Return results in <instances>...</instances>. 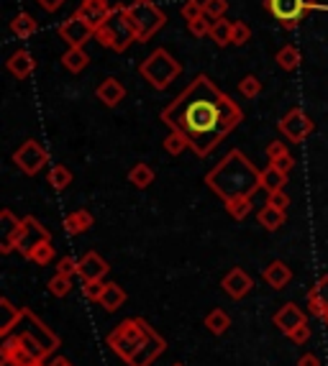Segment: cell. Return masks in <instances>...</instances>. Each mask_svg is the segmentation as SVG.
<instances>
[{"label":"cell","instance_id":"cell-1","mask_svg":"<svg viewBox=\"0 0 328 366\" xmlns=\"http://www.w3.org/2000/svg\"><path fill=\"white\" fill-rule=\"evenodd\" d=\"M159 118L164 126H169V131L185 136L195 154L208 156L244 121V110L208 75H198L162 110Z\"/></svg>","mask_w":328,"mask_h":366},{"label":"cell","instance_id":"cell-2","mask_svg":"<svg viewBox=\"0 0 328 366\" xmlns=\"http://www.w3.org/2000/svg\"><path fill=\"white\" fill-rule=\"evenodd\" d=\"M206 185L218 195L223 203L233 198H254L257 190H262V169H257L244 151L231 149L223 159L206 174Z\"/></svg>","mask_w":328,"mask_h":366},{"label":"cell","instance_id":"cell-3","mask_svg":"<svg viewBox=\"0 0 328 366\" xmlns=\"http://www.w3.org/2000/svg\"><path fill=\"white\" fill-rule=\"evenodd\" d=\"M95 39L103 46H108L110 52H126L131 44H136V28L134 21L129 16V6H113L110 16L105 18V23L95 31Z\"/></svg>","mask_w":328,"mask_h":366},{"label":"cell","instance_id":"cell-4","mask_svg":"<svg viewBox=\"0 0 328 366\" xmlns=\"http://www.w3.org/2000/svg\"><path fill=\"white\" fill-rule=\"evenodd\" d=\"M14 330L21 338V343H23L36 359H46V356L59 346V335L52 333L31 310H23V315H21V321L16 323Z\"/></svg>","mask_w":328,"mask_h":366},{"label":"cell","instance_id":"cell-5","mask_svg":"<svg viewBox=\"0 0 328 366\" xmlns=\"http://www.w3.org/2000/svg\"><path fill=\"white\" fill-rule=\"evenodd\" d=\"M180 72H182V65L167 52V49H154V52L149 54L142 65H139V75H142L154 90L169 87L174 80L180 77Z\"/></svg>","mask_w":328,"mask_h":366},{"label":"cell","instance_id":"cell-6","mask_svg":"<svg viewBox=\"0 0 328 366\" xmlns=\"http://www.w3.org/2000/svg\"><path fill=\"white\" fill-rule=\"evenodd\" d=\"M154 333V328H149L147 321L142 318H129L116 325V330L108 335V346L121 356L123 361H129L136 353V348L142 346L149 335Z\"/></svg>","mask_w":328,"mask_h":366},{"label":"cell","instance_id":"cell-7","mask_svg":"<svg viewBox=\"0 0 328 366\" xmlns=\"http://www.w3.org/2000/svg\"><path fill=\"white\" fill-rule=\"evenodd\" d=\"M129 16L131 21H134L136 41H139V44H144V41H149L152 36H157V33L164 28V23H167V16H164L162 8H157L154 0H134L129 6Z\"/></svg>","mask_w":328,"mask_h":366},{"label":"cell","instance_id":"cell-8","mask_svg":"<svg viewBox=\"0 0 328 366\" xmlns=\"http://www.w3.org/2000/svg\"><path fill=\"white\" fill-rule=\"evenodd\" d=\"M313 8V0H264V11L275 16V21H280V26L287 31H295Z\"/></svg>","mask_w":328,"mask_h":366},{"label":"cell","instance_id":"cell-9","mask_svg":"<svg viewBox=\"0 0 328 366\" xmlns=\"http://www.w3.org/2000/svg\"><path fill=\"white\" fill-rule=\"evenodd\" d=\"M14 164L23 174L33 177V174H39L41 169L49 164V151H46L36 139H26V141L14 151Z\"/></svg>","mask_w":328,"mask_h":366},{"label":"cell","instance_id":"cell-10","mask_svg":"<svg viewBox=\"0 0 328 366\" xmlns=\"http://www.w3.org/2000/svg\"><path fill=\"white\" fill-rule=\"evenodd\" d=\"M313 129H315V123L305 116L302 108H290L287 113L280 118V123H277V131H280L290 144H302L313 134Z\"/></svg>","mask_w":328,"mask_h":366},{"label":"cell","instance_id":"cell-11","mask_svg":"<svg viewBox=\"0 0 328 366\" xmlns=\"http://www.w3.org/2000/svg\"><path fill=\"white\" fill-rule=\"evenodd\" d=\"M57 33L62 36V41H67L70 46H80V49H85V44L95 36V28H92L88 21L80 18L78 14H72L70 18L59 23Z\"/></svg>","mask_w":328,"mask_h":366},{"label":"cell","instance_id":"cell-12","mask_svg":"<svg viewBox=\"0 0 328 366\" xmlns=\"http://www.w3.org/2000/svg\"><path fill=\"white\" fill-rule=\"evenodd\" d=\"M41 241H52V233L46 231L44 225L33 218V215H26V218H23V225H21L18 241H16V251H21L23 257H28V251H31L36 244H41Z\"/></svg>","mask_w":328,"mask_h":366},{"label":"cell","instance_id":"cell-13","mask_svg":"<svg viewBox=\"0 0 328 366\" xmlns=\"http://www.w3.org/2000/svg\"><path fill=\"white\" fill-rule=\"evenodd\" d=\"M21 225H23V218H16L14 210H8V208L0 210V254L16 251Z\"/></svg>","mask_w":328,"mask_h":366},{"label":"cell","instance_id":"cell-14","mask_svg":"<svg viewBox=\"0 0 328 366\" xmlns=\"http://www.w3.org/2000/svg\"><path fill=\"white\" fill-rule=\"evenodd\" d=\"M164 348H167V343H164V338H162V335L154 330V333L144 340L142 346L136 348V353L131 356L129 361H126V364H129V366H152L162 356V351H164Z\"/></svg>","mask_w":328,"mask_h":366},{"label":"cell","instance_id":"cell-15","mask_svg":"<svg viewBox=\"0 0 328 366\" xmlns=\"http://www.w3.org/2000/svg\"><path fill=\"white\" fill-rule=\"evenodd\" d=\"M221 287H223L226 295L233 297V300H244L251 292V287H254V279H251L241 267H233V269L226 271V276L221 279Z\"/></svg>","mask_w":328,"mask_h":366},{"label":"cell","instance_id":"cell-16","mask_svg":"<svg viewBox=\"0 0 328 366\" xmlns=\"http://www.w3.org/2000/svg\"><path fill=\"white\" fill-rule=\"evenodd\" d=\"M110 11H113V6H110L108 0H83L75 14H78L83 21H88V23L97 31V28L105 23V18L110 16Z\"/></svg>","mask_w":328,"mask_h":366},{"label":"cell","instance_id":"cell-17","mask_svg":"<svg viewBox=\"0 0 328 366\" xmlns=\"http://www.w3.org/2000/svg\"><path fill=\"white\" fill-rule=\"evenodd\" d=\"M110 271L108 262H105L97 251H88L83 259H80V279L88 282V279H103L105 274Z\"/></svg>","mask_w":328,"mask_h":366},{"label":"cell","instance_id":"cell-18","mask_svg":"<svg viewBox=\"0 0 328 366\" xmlns=\"http://www.w3.org/2000/svg\"><path fill=\"white\" fill-rule=\"evenodd\" d=\"M6 67L14 77L26 80V77H31L33 70H36V59H33V54L28 52V49H18V52L11 54V59L6 62Z\"/></svg>","mask_w":328,"mask_h":366},{"label":"cell","instance_id":"cell-19","mask_svg":"<svg viewBox=\"0 0 328 366\" xmlns=\"http://www.w3.org/2000/svg\"><path fill=\"white\" fill-rule=\"evenodd\" d=\"M95 95L105 108H116L118 103H123V97H126V87L116 77H105L103 82L97 85Z\"/></svg>","mask_w":328,"mask_h":366},{"label":"cell","instance_id":"cell-20","mask_svg":"<svg viewBox=\"0 0 328 366\" xmlns=\"http://www.w3.org/2000/svg\"><path fill=\"white\" fill-rule=\"evenodd\" d=\"M308 310L321 321L328 315V274H323L308 292Z\"/></svg>","mask_w":328,"mask_h":366},{"label":"cell","instance_id":"cell-21","mask_svg":"<svg viewBox=\"0 0 328 366\" xmlns=\"http://www.w3.org/2000/svg\"><path fill=\"white\" fill-rule=\"evenodd\" d=\"M305 321H308V318H305V313L297 308L295 302H287V305H282V308L275 313V325L280 328L285 335H287L292 328H297L300 323H305Z\"/></svg>","mask_w":328,"mask_h":366},{"label":"cell","instance_id":"cell-22","mask_svg":"<svg viewBox=\"0 0 328 366\" xmlns=\"http://www.w3.org/2000/svg\"><path fill=\"white\" fill-rule=\"evenodd\" d=\"M262 279L270 284L272 289H282V287H287L290 279H292V271H290V267L285 262L275 259V262L267 264V269L262 271Z\"/></svg>","mask_w":328,"mask_h":366},{"label":"cell","instance_id":"cell-23","mask_svg":"<svg viewBox=\"0 0 328 366\" xmlns=\"http://www.w3.org/2000/svg\"><path fill=\"white\" fill-rule=\"evenodd\" d=\"M92 212L90 210H72L65 215V231L70 233V236H83V233H88L92 228Z\"/></svg>","mask_w":328,"mask_h":366},{"label":"cell","instance_id":"cell-24","mask_svg":"<svg viewBox=\"0 0 328 366\" xmlns=\"http://www.w3.org/2000/svg\"><path fill=\"white\" fill-rule=\"evenodd\" d=\"M23 310H26V308H14L8 297H3V300H0V335L14 333V328H16V323L21 321Z\"/></svg>","mask_w":328,"mask_h":366},{"label":"cell","instance_id":"cell-25","mask_svg":"<svg viewBox=\"0 0 328 366\" xmlns=\"http://www.w3.org/2000/svg\"><path fill=\"white\" fill-rule=\"evenodd\" d=\"M285 218H287V212L280 210V208H275V205H270V203L259 208V212H257L259 225H262V228H267V231H277V228H282Z\"/></svg>","mask_w":328,"mask_h":366},{"label":"cell","instance_id":"cell-26","mask_svg":"<svg viewBox=\"0 0 328 366\" xmlns=\"http://www.w3.org/2000/svg\"><path fill=\"white\" fill-rule=\"evenodd\" d=\"M11 31H14L21 41L31 39L33 33L39 31V21L33 18L31 14H26V11H21V14L14 16V21H11Z\"/></svg>","mask_w":328,"mask_h":366},{"label":"cell","instance_id":"cell-27","mask_svg":"<svg viewBox=\"0 0 328 366\" xmlns=\"http://www.w3.org/2000/svg\"><path fill=\"white\" fill-rule=\"evenodd\" d=\"M88 65H90V57H88V52L80 49V46H70V49L62 54V67H65L67 72H72V75H80Z\"/></svg>","mask_w":328,"mask_h":366},{"label":"cell","instance_id":"cell-28","mask_svg":"<svg viewBox=\"0 0 328 366\" xmlns=\"http://www.w3.org/2000/svg\"><path fill=\"white\" fill-rule=\"evenodd\" d=\"M129 300V295L123 292V287L121 284H116V282H108L105 284V292H103V297H100V305H103L108 313H116L118 308H123V302Z\"/></svg>","mask_w":328,"mask_h":366},{"label":"cell","instance_id":"cell-29","mask_svg":"<svg viewBox=\"0 0 328 366\" xmlns=\"http://www.w3.org/2000/svg\"><path fill=\"white\" fill-rule=\"evenodd\" d=\"M157 180L154 169L149 167V164H144V161H139V164H134L129 172V182L134 187H139V190H147V187H152Z\"/></svg>","mask_w":328,"mask_h":366},{"label":"cell","instance_id":"cell-30","mask_svg":"<svg viewBox=\"0 0 328 366\" xmlns=\"http://www.w3.org/2000/svg\"><path fill=\"white\" fill-rule=\"evenodd\" d=\"M275 62L280 65V70H285V72H295L297 67H300V49H297L295 44H285L280 52H277V57H275Z\"/></svg>","mask_w":328,"mask_h":366},{"label":"cell","instance_id":"cell-31","mask_svg":"<svg viewBox=\"0 0 328 366\" xmlns=\"http://www.w3.org/2000/svg\"><path fill=\"white\" fill-rule=\"evenodd\" d=\"M206 328L211 330L213 335H223L228 328H231V318L226 315V310H221V308H213L211 313L206 315Z\"/></svg>","mask_w":328,"mask_h":366},{"label":"cell","instance_id":"cell-32","mask_svg":"<svg viewBox=\"0 0 328 366\" xmlns=\"http://www.w3.org/2000/svg\"><path fill=\"white\" fill-rule=\"evenodd\" d=\"M285 185H287V174H282L280 169L272 167V164L267 169H262V190H267V195L277 193V190H285Z\"/></svg>","mask_w":328,"mask_h":366},{"label":"cell","instance_id":"cell-33","mask_svg":"<svg viewBox=\"0 0 328 366\" xmlns=\"http://www.w3.org/2000/svg\"><path fill=\"white\" fill-rule=\"evenodd\" d=\"M46 182H49L57 193H62V190H67V187L72 185V172L67 167H62V164H54V167L46 172Z\"/></svg>","mask_w":328,"mask_h":366},{"label":"cell","instance_id":"cell-34","mask_svg":"<svg viewBox=\"0 0 328 366\" xmlns=\"http://www.w3.org/2000/svg\"><path fill=\"white\" fill-rule=\"evenodd\" d=\"M231 33H233V21H226V18L213 21L211 39L216 41V46H226V44H231Z\"/></svg>","mask_w":328,"mask_h":366},{"label":"cell","instance_id":"cell-35","mask_svg":"<svg viewBox=\"0 0 328 366\" xmlns=\"http://www.w3.org/2000/svg\"><path fill=\"white\" fill-rule=\"evenodd\" d=\"M28 262L39 264V267H46V264L54 262V246L52 241H41V244H36L31 251H28Z\"/></svg>","mask_w":328,"mask_h":366},{"label":"cell","instance_id":"cell-36","mask_svg":"<svg viewBox=\"0 0 328 366\" xmlns=\"http://www.w3.org/2000/svg\"><path fill=\"white\" fill-rule=\"evenodd\" d=\"M251 205H254L251 198H233V200L226 203V212H228L233 220H244L251 212Z\"/></svg>","mask_w":328,"mask_h":366},{"label":"cell","instance_id":"cell-37","mask_svg":"<svg viewBox=\"0 0 328 366\" xmlns=\"http://www.w3.org/2000/svg\"><path fill=\"white\" fill-rule=\"evenodd\" d=\"M162 146H164V151H167L169 156H180L185 149H190V144H187V139L182 134H177V131H169V136L162 141Z\"/></svg>","mask_w":328,"mask_h":366},{"label":"cell","instance_id":"cell-38","mask_svg":"<svg viewBox=\"0 0 328 366\" xmlns=\"http://www.w3.org/2000/svg\"><path fill=\"white\" fill-rule=\"evenodd\" d=\"M49 292H52L54 297H67L72 292V276H67V274H54L52 279H49Z\"/></svg>","mask_w":328,"mask_h":366},{"label":"cell","instance_id":"cell-39","mask_svg":"<svg viewBox=\"0 0 328 366\" xmlns=\"http://www.w3.org/2000/svg\"><path fill=\"white\" fill-rule=\"evenodd\" d=\"M238 92H241L246 100L262 95V82H259L257 75H246V77H241V82H238Z\"/></svg>","mask_w":328,"mask_h":366},{"label":"cell","instance_id":"cell-40","mask_svg":"<svg viewBox=\"0 0 328 366\" xmlns=\"http://www.w3.org/2000/svg\"><path fill=\"white\" fill-rule=\"evenodd\" d=\"M203 8H206V16L211 21L226 18V14H228V0H203Z\"/></svg>","mask_w":328,"mask_h":366},{"label":"cell","instance_id":"cell-41","mask_svg":"<svg viewBox=\"0 0 328 366\" xmlns=\"http://www.w3.org/2000/svg\"><path fill=\"white\" fill-rule=\"evenodd\" d=\"M187 28H190V33H193V36H198V39H206V36H211L213 21L208 18V16H200V18L190 21V23H187Z\"/></svg>","mask_w":328,"mask_h":366},{"label":"cell","instance_id":"cell-42","mask_svg":"<svg viewBox=\"0 0 328 366\" xmlns=\"http://www.w3.org/2000/svg\"><path fill=\"white\" fill-rule=\"evenodd\" d=\"M103 292H105L103 279H88V282H83V295L88 297L90 302L100 300V297H103Z\"/></svg>","mask_w":328,"mask_h":366},{"label":"cell","instance_id":"cell-43","mask_svg":"<svg viewBox=\"0 0 328 366\" xmlns=\"http://www.w3.org/2000/svg\"><path fill=\"white\" fill-rule=\"evenodd\" d=\"M251 39V28L246 26L244 21H233V33H231V44L233 46H244Z\"/></svg>","mask_w":328,"mask_h":366},{"label":"cell","instance_id":"cell-44","mask_svg":"<svg viewBox=\"0 0 328 366\" xmlns=\"http://www.w3.org/2000/svg\"><path fill=\"white\" fill-rule=\"evenodd\" d=\"M200 16H206V8H203V0H187L185 6H182V18L190 23V21L200 18Z\"/></svg>","mask_w":328,"mask_h":366},{"label":"cell","instance_id":"cell-45","mask_svg":"<svg viewBox=\"0 0 328 366\" xmlns=\"http://www.w3.org/2000/svg\"><path fill=\"white\" fill-rule=\"evenodd\" d=\"M57 271H59V274H67V276L80 274V259H75V257H62L57 262Z\"/></svg>","mask_w":328,"mask_h":366},{"label":"cell","instance_id":"cell-46","mask_svg":"<svg viewBox=\"0 0 328 366\" xmlns=\"http://www.w3.org/2000/svg\"><path fill=\"white\" fill-rule=\"evenodd\" d=\"M270 164H272V167H275V169H280V172L287 174V177H290V172L295 169V156H292V154H290V151H287V154L277 156V159H270Z\"/></svg>","mask_w":328,"mask_h":366},{"label":"cell","instance_id":"cell-47","mask_svg":"<svg viewBox=\"0 0 328 366\" xmlns=\"http://www.w3.org/2000/svg\"><path fill=\"white\" fill-rule=\"evenodd\" d=\"M287 338L292 340V343H297V346H300V343H308V338H310V325H308V321L300 323L297 328H292V330L287 333Z\"/></svg>","mask_w":328,"mask_h":366},{"label":"cell","instance_id":"cell-48","mask_svg":"<svg viewBox=\"0 0 328 366\" xmlns=\"http://www.w3.org/2000/svg\"><path fill=\"white\" fill-rule=\"evenodd\" d=\"M267 203H270V205H275V208H280V210H285V212H287V208H290V198H287V193H285V190L270 193V195H267Z\"/></svg>","mask_w":328,"mask_h":366},{"label":"cell","instance_id":"cell-49","mask_svg":"<svg viewBox=\"0 0 328 366\" xmlns=\"http://www.w3.org/2000/svg\"><path fill=\"white\" fill-rule=\"evenodd\" d=\"M282 154H287V144L282 141L267 144V156H270V159H277V156H282Z\"/></svg>","mask_w":328,"mask_h":366},{"label":"cell","instance_id":"cell-50","mask_svg":"<svg viewBox=\"0 0 328 366\" xmlns=\"http://www.w3.org/2000/svg\"><path fill=\"white\" fill-rule=\"evenodd\" d=\"M67 0H36V6H41L46 11V14H57L59 8L65 6Z\"/></svg>","mask_w":328,"mask_h":366},{"label":"cell","instance_id":"cell-51","mask_svg":"<svg viewBox=\"0 0 328 366\" xmlns=\"http://www.w3.org/2000/svg\"><path fill=\"white\" fill-rule=\"evenodd\" d=\"M297 366H321V359H318L315 353H305V356H300Z\"/></svg>","mask_w":328,"mask_h":366},{"label":"cell","instance_id":"cell-52","mask_svg":"<svg viewBox=\"0 0 328 366\" xmlns=\"http://www.w3.org/2000/svg\"><path fill=\"white\" fill-rule=\"evenodd\" d=\"M49 366H72V364H70V361H67V359H54Z\"/></svg>","mask_w":328,"mask_h":366},{"label":"cell","instance_id":"cell-53","mask_svg":"<svg viewBox=\"0 0 328 366\" xmlns=\"http://www.w3.org/2000/svg\"><path fill=\"white\" fill-rule=\"evenodd\" d=\"M3 366H18V364L14 359H3Z\"/></svg>","mask_w":328,"mask_h":366},{"label":"cell","instance_id":"cell-54","mask_svg":"<svg viewBox=\"0 0 328 366\" xmlns=\"http://www.w3.org/2000/svg\"><path fill=\"white\" fill-rule=\"evenodd\" d=\"M31 366H46V364H41V361H33V364Z\"/></svg>","mask_w":328,"mask_h":366},{"label":"cell","instance_id":"cell-55","mask_svg":"<svg viewBox=\"0 0 328 366\" xmlns=\"http://www.w3.org/2000/svg\"><path fill=\"white\" fill-rule=\"evenodd\" d=\"M323 323H326V325H328V315H326V318H323Z\"/></svg>","mask_w":328,"mask_h":366},{"label":"cell","instance_id":"cell-56","mask_svg":"<svg viewBox=\"0 0 328 366\" xmlns=\"http://www.w3.org/2000/svg\"><path fill=\"white\" fill-rule=\"evenodd\" d=\"M172 366H182V364H172Z\"/></svg>","mask_w":328,"mask_h":366}]
</instances>
